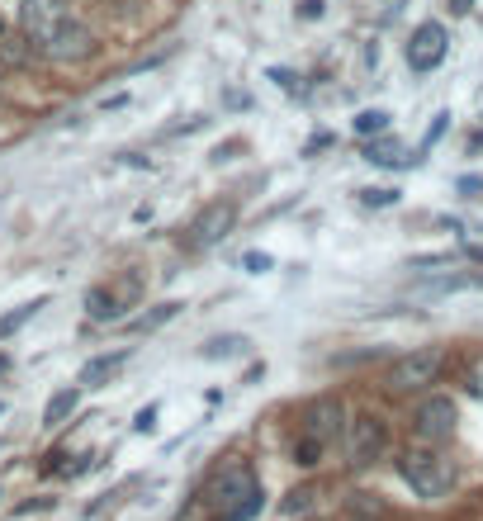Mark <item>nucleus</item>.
Masks as SVG:
<instances>
[{
	"mask_svg": "<svg viewBox=\"0 0 483 521\" xmlns=\"http://www.w3.org/2000/svg\"><path fill=\"white\" fill-rule=\"evenodd\" d=\"M242 351H247V337H214V342H204V360L242 356Z\"/></svg>",
	"mask_w": 483,
	"mask_h": 521,
	"instance_id": "14",
	"label": "nucleus"
},
{
	"mask_svg": "<svg viewBox=\"0 0 483 521\" xmlns=\"http://www.w3.org/2000/svg\"><path fill=\"white\" fill-rule=\"evenodd\" d=\"M398 474L412 484L417 498H446L450 484H455V469L450 460H441L436 450H403V460H398Z\"/></svg>",
	"mask_w": 483,
	"mask_h": 521,
	"instance_id": "1",
	"label": "nucleus"
},
{
	"mask_svg": "<svg viewBox=\"0 0 483 521\" xmlns=\"http://www.w3.org/2000/svg\"><path fill=\"white\" fill-rule=\"evenodd\" d=\"M455 422H460V413H455L450 398H427L417 408V436L422 441H450L455 436Z\"/></svg>",
	"mask_w": 483,
	"mask_h": 521,
	"instance_id": "8",
	"label": "nucleus"
},
{
	"mask_svg": "<svg viewBox=\"0 0 483 521\" xmlns=\"http://www.w3.org/2000/svg\"><path fill=\"white\" fill-rule=\"evenodd\" d=\"M469 389H474V394H483V356L469 360Z\"/></svg>",
	"mask_w": 483,
	"mask_h": 521,
	"instance_id": "22",
	"label": "nucleus"
},
{
	"mask_svg": "<svg viewBox=\"0 0 483 521\" xmlns=\"http://www.w3.org/2000/svg\"><path fill=\"white\" fill-rule=\"evenodd\" d=\"M460 190H465V195H474V190H483V180L479 176H465V180H460Z\"/></svg>",
	"mask_w": 483,
	"mask_h": 521,
	"instance_id": "25",
	"label": "nucleus"
},
{
	"mask_svg": "<svg viewBox=\"0 0 483 521\" xmlns=\"http://www.w3.org/2000/svg\"><path fill=\"white\" fill-rule=\"evenodd\" d=\"M0 62H15V67H24V62H29V48L15 43V38H5V43H0Z\"/></svg>",
	"mask_w": 483,
	"mask_h": 521,
	"instance_id": "20",
	"label": "nucleus"
},
{
	"mask_svg": "<svg viewBox=\"0 0 483 521\" xmlns=\"http://www.w3.org/2000/svg\"><path fill=\"white\" fill-rule=\"evenodd\" d=\"M384 446H389V427H384L379 417H356V422H351V441H346L351 465H370V460H379V450Z\"/></svg>",
	"mask_w": 483,
	"mask_h": 521,
	"instance_id": "6",
	"label": "nucleus"
},
{
	"mask_svg": "<svg viewBox=\"0 0 483 521\" xmlns=\"http://www.w3.org/2000/svg\"><path fill=\"white\" fill-rule=\"evenodd\" d=\"M365 162H375V166H403L408 157H403V143H398V138H384V133H379L375 143L365 147Z\"/></svg>",
	"mask_w": 483,
	"mask_h": 521,
	"instance_id": "12",
	"label": "nucleus"
},
{
	"mask_svg": "<svg viewBox=\"0 0 483 521\" xmlns=\"http://www.w3.org/2000/svg\"><path fill=\"white\" fill-rule=\"evenodd\" d=\"M247 270H256V275H261V270H270V256L266 252H251L247 256Z\"/></svg>",
	"mask_w": 483,
	"mask_h": 521,
	"instance_id": "23",
	"label": "nucleus"
},
{
	"mask_svg": "<svg viewBox=\"0 0 483 521\" xmlns=\"http://www.w3.org/2000/svg\"><path fill=\"white\" fill-rule=\"evenodd\" d=\"M180 313V304H161L157 313H147V318H138V332H152V327H161V323H171Z\"/></svg>",
	"mask_w": 483,
	"mask_h": 521,
	"instance_id": "18",
	"label": "nucleus"
},
{
	"mask_svg": "<svg viewBox=\"0 0 483 521\" xmlns=\"http://www.w3.org/2000/svg\"><path fill=\"white\" fill-rule=\"evenodd\" d=\"M450 10H455V15H469V10H474V0H450Z\"/></svg>",
	"mask_w": 483,
	"mask_h": 521,
	"instance_id": "27",
	"label": "nucleus"
},
{
	"mask_svg": "<svg viewBox=\"0 0 483 521\" xmlns=\"http://www.w3.org/2000/svg\"><path fill=\"white\" fill-rule=\"evenodd\" d=\"M38 308H43V299H34V304H19L15 313H5V318H0V342H5L10 332H19V327H24L38 313Z\"/></svg>",
	"mask_w": 483,
	"mask_h": 521,
	"instance_id": "15",
	"label": "nucleus"
},
{
	"mask_svg": "<svg viewBox=\"0 0 483 521\" xmlns=\"http://www.w3.org/2000/svg\"><path fill=\"white\" fill-rule=\"evenodd\" d=\"M86 308H90V318H95V323H114V318H119V299L105 294V289H90Z\"/></svg>",
	"mask_w": 483,
	"mask_h": 521,
	"instance_id": "13",
	"label": "nucleus"
},
{
	"mask_svg": "<svg viewBox=\"0 0 483 521\" xmlns=\"http://www.w3.org/2000/svg\"><path fill=\"white\" fill-rule=\"evenodd\" d=\"M152 422H157V408H143V413H138V422H133V427H138V432H152Z\"/></svg>",
	"mask_w": 483,
	"mask_h": 521,
	"instance_id": "24",
	"label": "nucleus"
},
{
	"mask_svg": "<svg viewBox=\"0 0 483 521\" xmlns=\"http://www.w3.org/2000/svg\"><path fill=\"white\" fill-rule=\"evenodd\" d=\"M5 365H10V360H5V356H0V375H5Z\"/></svg>",
	"mask_w": 483,
	"mask_h": 521,
	"instance_id": "28",
	"label": "nucleus"
},
{
	"mask_svg": "<svg viewBox=\"0 0 483 521\" xmlns=\"http://www.w3.org/2000/svg\"><path fill=\"white\" fill-rule=\"evenodd\" d=\"M124 365H128V351H114V356H95L86 370H81V384H90V389H95V384H105V379L119 375Z\"/></svg>",
	"mask_w": 483,
	"mask_h": 521,
	"instance_id": "11",
	"label": "nucleus"
},
{
	"mask_svg": "<svg viewBox=\"0 0 483 521\" xmlns=\"http://www.w3.org/2000/svg\"><path fill=\"white\" fill-rule=\"evenodd\" d=\"M446 48H450L446 29H441V24H422L408 43V67L412 72H436V67L446 62Z\"/></svg>",
	"mask_w": 483,
	"mask_h": 521,
	"instance_id": "5",
	"label": "nucleus"
},
{
	"mask_svg": "<svg viewBox=\"0 0 483 521\" xmlns=\"http://www.w3.org/2000/svg\"><path fill=\"white\" fill-rule=\"evenodd\" d=\"M308 507H313V488H299V493H289V498H285V512H289V517H304Z\"/></svg>",
	"mask_w": 483,
	"mask_h": 521,
	"instance_id": "19",
	"label": "nucleus"
},
{
	"mask_svg": "<svg viewBox=\"0 0 483 521\" xmlns=\"http://www.w3.org/2000/svg\"><path fill=\"white\" fill-rule=\"evenodd\" d=\"M233 223H237L233 204H209V209L190 223V242H195V247H214V242H223V237L233 233Z\"/></svg>",
	"mask_w": 483,
	"mask_h": 521,
	"instance_id": "10",
	"label": "nucleus"
},
{
	"mask_svg": "<svg viewBox=\"0 0 483 521\" xmlns=\"http://www.w3.org/2000/svg\"><path fill=\"white\" fill-rule=\"evenodd\" d=\"M38 53H48L53 62H86V57L95 53V34H90L81 19H72V24H67V29H62L53 43H43Z\"/></svg>",
	"mask_w": 483,
	"mask_h": 521,
	"instance_id": "9",
	"label": "nucleus"
},
{
	"mask_svg": "<svg viewBox=\"0 0 483 521\" xmlns=\"http://www.w3.org/2000/svg\"><path fill=\"white\" fill-rule=\"evenodd\" d=\"M72 413H76V389H62V394H57L53 403H48V413H43V422H48V427H57L62 417H72Z\"/></svg>",
	"mask_w": 483,
	"mask_h": 521,
	"instance_id": "16",
	"label": "nucleus"
},
{
	"mask_svg": "<svg viewBox=\"0 0 483 521\" xmlns=\"http://www.w3.org/2000/svg\"><path fill=\"white\" fill-rule=\"evenodd\" d=\"M261 488L251 479L247 469H228L223 479L214 484V507H218V521H247L256 507H261Z\"/></svg>",
	"mask_w": 483,
	"mask_h": 521,
	"instance_id": "2",
	"label": "nucleus"
},
{
	"mask_svg": "<svg viewBox=\"0 0 483 521\" xmlns=\"http://www.w3.org/2000/svg\"><path fill=\"white\" fill-rule=\"evenodd\" d=\"M341 427H346V413H341L337 398H313L304 408V436H313V441H337Z\"/></svg>",
	"mask_w": 483,
	"mask_h": 521,
	"instance_id": "7",
	"label": "nucleus"
},
{
	"mask_svg": "<svg viewBox=\"0 0 483 521\" xmlns=\"http://www.w3.org/2000/svg\"><path fill=\"white\" fill-rule=\"evenodd\" d=\"M360 199H365V204H394L398 190H360Z\"/></svg>",
	"mask_w": 483,
	"mask_h": 521,
	"instance_id": "21",
	"label": "nucleus"
},
{
	"mask_svg": "<svg viewBox=\"0 0 483 521\" xmlns=\"http://www.w3.org/2000/svg\"><path fill=\"white\" fill-rule=\"evenodd\" d=\"M72 19L76 15H72V5H67V0H24V5H19V29H24V38L38 43V48H43V43H53V38L62 34Z\"/></svg>",
	"mask_w": 483,
	"mask_h": 521,
	"instance_id": "3",
	"label": "nucleus"
},
{
	"mask_svg": "<svg viewBox=\"0 0 483 521\" xmlns=\"http://www.w3.org/2000/svg\"><path fill=\"white\" fill-rule=\"evenodd\" d=\"M436 375H441V351H412V356H403V360L389 365L384 384L398 389V394H412V389H427Z\"/></svg>",
	"mask_w": 483,
	"mask_h": 521,
	"instance_id": "4",
	"label": "nucleus"
},
{
	"mask_svg": "<svg viewBox=\"0 0 483 521\" xmlns=\"http://www.w3.org/2000/svg\"><path fill=\"white\" fill-rule=\"evenodd\" d=\"M389 128V114L384 109H365V114H356V133L360 138H379Z\"/></svg>",
	"mask_w": 483,
	"mask_h": 521,
	"instance_id": "17",
	"label": "nucleus"
},
{
	"mask_svg": "<svg viewBox=\"0 0 483 521\" xmlns=\"http://www.w3.org/2000/svg\"><path fill=\"white\" fill-rule=\"evenodd\" d=\"M304 15H308V19H318V15H322V0H304Z\"/></svg>",
	"mask_w": 483,
	"mask_h": 521,
	"instance_id": "26",
	"label": "nucleus"
}]
</instances>
